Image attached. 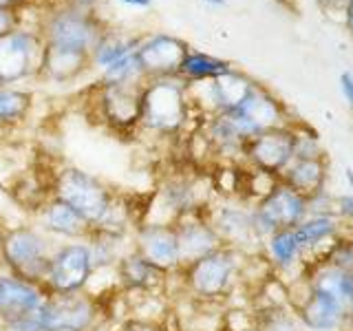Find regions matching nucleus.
<instances>
[{
	"label": "nucleus",
	"mask_w": 353,
	"mask_h": 331,
	"mask_svg": "<svg viewBox=\"0 0 353 331\" xmlns=\"http://www.w3.org/2000/svg\"><path fill=\"white\" fill-rule=\"evenodd\" d=\"M194 115L188 84L183 80L179 77L146 80L141 91L139 132H150L159 139L179 137Z\"/></svg>",
	"instance_id": "1"
},
{
	"label": "nucleus",
	"mask_w": 353,
	"mask_h": 331,
	"mask_svg": "<svg viewBox=\"0 0 353 331\" xmlns=\"http://www.w3.org/2000/svg\"><path fill=\"white\" fill-rule=\"evenodd\" d=\"M55 241L36 223L3 225L0 230V268L22 281L47 283Z\"/></svg>",
	"instance_id": "2"
},
{
	"label": "nucleus",
	"mask_w": 353,
	"mask_h": 331,
	"mask_svg": "<svg viewBox=\"0 0 353 331\" xmlns=\"http://www.w3.org/2000/svg\"><path fill=\"white\" fill-rule=\"evenodd\" d=\"M36 29L47 47L91 53L108 27L99 20L93 7L58 0L44 9Z\"/></svg>",
	"instance_id": "3"
},
{
	"label": "nucleus",
	"mask_w": 353,
	"mask_h": 331,
	"mask_svg": "<svg viewBox=\"0 0 353 331\" xmlns=\"http://www.w3.org/2000/svg\"><path fill=\"white\" fill-rule=\"evenodd\" d=\"M51 194L69 203L93 230L106 219L119 192L104 179L77 166H62L58 172H53Z\"/></svg>",
	"instance_id": "4"
},
{
	"label": "nucleus",
	"mask_w": 353,
	"mask_h": 331,
	"mask_svg": "<svg viewBox=\"0 0 353 331\" xmlns=\"http://www.w3.org/2000/svg\"><path fill=\"white\" fill-rule=\"evenodd\" d=\"M239 272V252L234 248H219L205 257L183 265L174 272L183 292L194 301H216L230 292Z\"/></svg>",
	"instance_id": "5"
},
{
	"label": "nucleus",
	"mask_w": 353,
	"mask_h": 331,
	"mask_svg": "<svg viewBox=\"0 0 353 331\" xmlns=\"http://www.w3.org/2000/svg\"><path fill=\"white\" fill-rule=\"evenodd\" d=\"M40 320L42 331H97L104 320V303L91 290L47 294Z\"/></svg>",
	"instance_id": "6"
},
{
	"label": "nucleus",
	"mask_w": 353,
	"mask_h": 331,
	"mask_svg": "<svg viewBox=\"0 0 353 331\" xmlns=\"http://www.w3.org/2000/svg\"><path fill=\"white\" fill-rule=\"evenodd\" d=\"M44 40L38 29L16 27L0 38V86H16L40 77Z\"/></svg>",
	"instance_id": "7"
},
{
	"label": "nucleus",
	"mask_w": 353,
	"mask_h": 331,
	"mask_svg": "<svg viewBox=\"0 0 353 331\" xmlns=\"http://www.w3.org/2000/svg\"><path fill=\"white\" fill-rule=\"evenodd\" d=\"M93 274L95 268L91 261V252L86 248V241L55 243L44 290L49 294L84 292L91 285Z\"/></svg>",
	"instance_id": "8"
},
{
	"label": "nucleus",
	"mask_w": 353,
	"mask_h": 331,
	"mask_svg": "<svg viewBox=\"0 0 353 331\" xmlns=\"http://www.w3.org/2000/svg\"><path fill=\"white\" fill-rule=\"evenodd\" d=\"M307 208V197L279 181L272 188V192L259 199L256 208H252L254 230L261 239H268L276 230L296 228L305 219Z\"/></svg>",
	"instance_id": "9"
},
{
	"label": "nucleus",
	"mask_w": 353,
	"mask_h": 331,
	"mask_svg": "<svg viewBox=\"0 0 353 331\" xmlns=\"http://www.w3.org/2000/svg\"><path fill=\"white\" fill-rule=\"evenodd\" d=\"M146 82L135 84H99L95 86L97 115L115 132H139L141 91Z\"/></svg>",
	"instance_id": "10"
},
{
	"label": "nucleus",
	"mask_w": 353,
	"mask_h": 331,
	"mask_svg": "<svg viewBox=\"0 0 353 331\" xmlns=\"http://www.w3.org/2000/svg\"><path fill=\"white\" fill-rule=\"evenodd\" d=\"M188 51L190 44L181 38L170 33H150V36H141L135 58L143 80H161V77H176Z\"/></svg>",
	"instance_id": "11"
},
{
	"label": "nucleus",
	"mask_w": 353,
	"mask_h": 331,
	"mask_svg": "<svg viewBox=\"0 0 353 331\" xmlns=\"http://www.w3.org/2000/svg\"><path fill=\"white\" fill-rule=\"evenodd\" d=\"M296 157V132L292 126H281L272 130H263L254 135L245 148H243V159L252 168L263 170L281 177L283 170Z\"/></svg>",
	"instance_id": "12"
},
{
	"label": "nucleus",
	"mask_w": 353,
	"mask_h": 331,
	"mask_svg": "<svg viewBox=\"0 0 353 331\" xmlns=\"http://www.w3.org/2000/svg\"><path fill=\"white\" fill-rule=\"evenodd\" d=\"M132 248H135L141 257H146L157 268L174 274L181 268L179 257V241H176L174 223H165V221H141V223L132 230Z\"/></svg>",
	"instance_id": "13"
},
{
	"label": "nucleus",
	"mask_w": 353,
	"mask_h": 331,
	"mask_svg": "<svg viewBox=\"0 0 353 331\" xmlns=\"http://www.w3.org/2000/svg\"><path fill=\"white\" fill-rule=\"evenodd\" d=\"M47 294L49 292L42 285L22 281L0 268V331L36 314L47 301Z\"/></svg>",
	"instance_id": "14"
},
{
	"label": "nucleus",
	"mask_w": 353,
	"mask_h": 331,
	"mask_svg": "<svg viewBox=\"0 0 353 331\" xmlns=\"http://www.w3.org/2000/svg\"><path fill=\"white\" fill-rule=\"evenodd\" d=\"M113 274L121 292L137 294V296H157L159 292L165 290L168 279L172 276L170 272L150 263L146 257H141L135 248L121 257V261L115 265Z\"/></svg>",
	"instance_id": "15"
},
{
	"label": "nucleus",
	"mask_w": 353,
	"mask_h": 331,
	"mask_svg": "<svg viewBox=\"0 0 353 331\" xmlns=\"http://www.w3.org/2000/svg\"><path fill=\"white\" fill-rule=\"evenodd\" d=\"M174 230H176V241H179L181 268L205 257L210 252L223 248V241H221L216 230L208 221L205 210L179 217L174 221Z\"/></svg>",
	"instance_id": "16"
},
{
	"label": "nucleus",
	"mask_w": 353,
	"mask_h": 331,
	"mask_svg": "<svg viewBox=\"0 0 353 331\" xmlns=\"http://www.w3.org/2000/svg\"><path fill=\"white\" fill-rule=\"evenodd\" d=\"M33 223L55 243L84 241L88 237V232H91V225H88L69 203H64L58 197H51L49 201L33 214Z\"/></svg>",
	"instance_id": "17"
},
{
	"label": "nucleus",
	"mask_w": 353,
	"mask_h": 331,
	"mask_svg": "<svg viewBox=\"0 0 353 331\" xmlns=\"http://www.w3.org/2000/svg\"><path fill=\"white\" fill-rule=\"evenodd\" d=\"M234 113L254 130V135H259L263 130L287 126V121H285L287 113H285L283 102L279 97H274L268 88H263L261 84H254V88L248 93V97L243 99Z\"/></svg>",
	"instance_id": "18"
},
{
	"label": "nucleus",
	"mask_w": 353,
	"mask_h": 331,
	"mask_svg": "<svg viewBox=\"0 0 353 331\" xmlns=\"http://www.w3.org/2000/svg\"><path fill=\"white\" fill-rule=\"evenodd\" d=\"M208 221L216 230V234L223 241V245L239 250L241 245H245L250 241H261V237L254 230V219L252 210L239 208V205H221L214 212H205Z\"/></svg>",
	"instance_id": "19"
},
{
	"label": "nucleus",
	"mask_w": 353,
	"mask_h": 331,
	"mask_svg": "<svg viewBox=\"0 0 353 331\" xmlns=\"http://www.w3.org/2000/svg\"><path fill=\"white\" fill-rule=\"evenodd\" d=\"M91 66H93L91 53L47 47V44H44L40 77L53 84H71L75 80H80Z\"/></svg>",
	"instance_id": "20"
},
{
	"label": "nucleus",
	"mask_w": 353,
	"mask_h": 331,
	"mask_svg": "<svg viewBox=\"0 0 353 331\" xmlns=\"http://www.w3.org/2000/svg\"><path fill=\"white\" fill-rule=\"evenodd\" d=\"M86 241V248L91 252V261H93V268L95 272H106L115 270V265L121 261L126 252L132 250V234H115V232H106V230H99L93 228L88 232Z\"/></svg>",
	"instance_id": "21"
},
{
	"label": "nucleus",
	"mask_w": 353,
	"mask_h": 331,
	"mask_svg": "<svg viewBox=\"0 0 353 331\" xmlns=\"http://www.w3.org/2000/svg\"><path fill=\"white\" fill-rule=\"evenodd\" d=\"M325 177H327V166L323 157H303V159H294L287 166L281 174V181L309 199L323 192Z\"/></svg>",
	"instance_id": "22"
},
{
	"label": "nucleus",
	"mask_w": 353,
	"mask_h": 331,
	"mask_svg": "<svg viewBox=\"0 0 353 331\" xmlns=\"http://www.w3.org/2000/svg\"><path fill=\"white\" fill-rule=\"evenodd\" d=\"M301 316L307 327H312L316 331H331L342 323L345 307L338 301H334L331 296L312 290V294L307 296V301L301 307Z\"/></svg>",
	"instance_id": "23"
},
{
	"label": "nucleus",
	"mask_w": 353,
	"mask_h": 331,
	"mask_svg": "<svg viewBox=\"0 0 353 331\" xmlns=\"http://www.w3.org/2000/svg\"><path fill=\"white\" fill-rule=\"evenodd\" d=\"M139 40H141V36H130V33L106 29L91 51V64L95 66V69L102 71L113 62L126 58V55H130V53H135Z\"/></svg>",
	"instance_id": "24"
},
{
	"label": "nucleus",
	"mask_w": 353,
	"mask_h": 331,
	"mask_svg": "<svg viewBox=\"0 0 353 331\" xmlns=\"http://www.w3.org/2000/svg\"><path fill=\"white\" fill-rule=\"evenodd\" d=\"M232 69V64L223 58H216V55H210L203 51H194L190 49L185 53V58L179 66V73L176 77L183 80L185 84H196V82H208L214 80V77L223 75Z\"/></svg>",
	"instance_id": "25"
},
{
	"label": "nucleus",
	"mask_w": 353,
	"mask_h": 331,
	"mask_svg": "<svg viewBox=\"0 0 353 331\" xmlns=\"http://www.w3.org/2000/svg\"><path fill=\"white\" fill-rule=\"evenodd\" d=\"M314 290L331 296L342 307L353 309V272L340 265H329V268L320 270L316 274Z\"/></svg>",
	"instance_id": "26"
},
{
	"label": "nucleus",
	"mask_w": 353,
	"mask_h": 331,
	"mask_svg": "<svg viewBox=\"0 0 353 331\" xmlns=\"http://www.w3.org/2000/svg\"><path fill=\"white\" fill-rule=\"evenodd\" d=\"M265 241H268V254H270V259L276 265H281V268H290L292 263H296L298 254L303 252L294 228L276 230Z\"/></svg>",
	"instance_id": "27"
},
{
	"label": "nucleus",
	"mask_w": 353,
	"mask_h": 331,
	"mask_svg": "<svg viewBox=\"0 0 353 331\" xmlns=\"http://www.w3.org/2000/svg\"><path fill=\"white\" fill-rule=\"evenodd\" d=\"M336 219L331 217H314V219H303L301 223L294 228L298 243L301 248H309V245H316V243L329 239L331 234H336Z\"/></svg>",
	"instance_id": "28"
},
{
	"label": "nucleus",
	"mask_w": 353,
	"mask_h": 331,
	"mask_svg": "<svg viewBox=\"0 0 353 331\" xmlns=\"http://www.w3.org/2000/svg\"><path fill=\"white\" fill-rule=\"evenodd\" d=\"M135 82H146L141 75L135 53H130L126 58H121L99 71V84H135Z\"/></svg>",
	"instance_id": "29"
},
{
	"label": "nucleus",
	"mask_w": 353,
	"mask_h": 331,
	"mask_svg": "<svg viewBox=\"0 0 353 331\" xmlns=\"http://www.w3.org/2000/svg\"><path fill=\"white\" fill-rule=\"evenodd\" d=\"M20 25H22L20 11H11V9H3V7H0V38H3L5 33L14 31Z\"/></svg>",
	"instance_id": "30"
},
{
	"label": "nucleus",
	"mask_w": 353,
	"mask_h": 331,
	"mask_svg": "<svg viewBox=\"0 0 353 331\" xmlns=\"http://www.w3.org/2000/svg\"><path fill=\"white\" fill-rule=\"evenodd\" d=\"M261 331H296V327L287 316L276 314V316H270L268 320H265V323L261 325Z\"/></svg>",
	"instance_id": "31"
},
{
	"label": "nucleus",
	"mask_w": 353,
	"mask_h": 331,
	"mask_svg": "<svg viewBox=\"0 0 353 331\" xmlns=\"http://www.w3.org/2000/svg\"><path fill=\"white\" fill-rule=\"evenodd\" d=\"M340 88H342V95H345V99L353 110V73L345 71L340 75Z\"/></svg>",
	"instance_id": "32"
},
{
	"label": "nucleus",
	"mask_w": 353,
	"mask_h": 331,
	"mask_svg": "<svg viewBox=\"0 0 353 331\" xmlns=\"http://www.w3.org/2000/svg\"><path fill=\"white\" fill-rule=\"evenodd\" d=\"M347 3H349V0H316V5L320 9L329 11V14H342L345 7H347Z\"/></svg>",
	"instance_id": "33"
},
{
	"label": "nucleus",
	"mask_w": 353,
	"mask_h": 331,
	"mask_svg": "<svg viewBox=\"0 0 353 331\" xmlns=\"http://www.w3.org/2000/svg\"><path fill=\"white\" fill-rule=\"evenodd\" d=\"M121 331H161L159 325H154L152 320H132Z\"/></svg>",
	"instance_id": "34"
},
{
	"label": "nucleus",
	"mask_w": 353,
	"mask_h": 331,
	"mask_svg": "<svg viewBox=\"0 0 353 331\" xmlns=\"http://www.w3.org/2000/svg\"><path fill=\"white\" fill-rule=\"evenodd\" d=\"M338 214L353 217V197H340L338 199Z\"/></svg>",
	"instance_id": "35"
},
{
	"label": "nucleus",
	"mask_w": 353,
	"mask_h": 331,
	"mask_svg": "<svg viewBox=\"0 0 353 331\" xmlns=\"http://www.w3.org/2000/svg\"><path fill=\"white\" fill-rule=\"evenodd\" d=\"M31 0H0V7L11 9V11H20L22 7H27Z\"/></svg>",
	"instance_id": "36"
},
{
	"label": "nucleus",
	"mask_w": 353,
	"mask_h": 331,
	"mask_svg": "<svg viewBox=\"0 0 353 331\" xmlns=\"http://www.w3.org/2000/svg\"><path fill=\"white\" fill-rule=\"evenodd\" d=\"M342 16H345V25H347L349 33L353 36V0H349V3H347L345 11H342Z\"/></svg>",
	"instance_id": "37"
},
{
	"label": "nucleus",
	"mask_w": 353,
	"mask_h": 331,
	"mask_svg": "<svg viewBox=\"0 0 353 331\" xmlns=\"http://www.w3.org/2000/svg\"><path fill=\"white\" fill-rule=\"evenodd\" d=\"M119 3H124L128 7H135V9H146L152 5V0H119Z\"/></svg>",
	"instance_id": "38"
},
{
	"label": "nucleus",
	"mask_w": 353,
	"mask_h": 331,
	"mask_svg": "<svg viewBox=\"0 0 353 331\" xmlns=\"http://www.w3.org/2000/svg\"><path fill=\"white\" fill-rule=\"evenodd\" d=\"M203 3L212 7H225V0H203Z\"/></svg>",
	"instance_id": "39"
},
{
	"label": "nucleus",
	"mask_w": 353,
	"mask_h": 331,
	"mask_svg": "<svg viewBox=\"0 0 353 331\" xmlns=\"http://www.w3.org/2000/svg\"><path fill=\"white\" fill-rule=\"evenodd\" d=\"M69 3H75V5H86V7H93L95 0H69Z\"/></svg>",
	"instance_id": "40"
},
{
	"label": "nucleus",
	"mask_w": 353,
	"mask_h": 331,
	"mask_svg": "<svg viewBox=\"0 0 353 331\" xmlns=\"http://www.w3.org/2000/svg\"><path fill=\"white\" fill-rule=\"evenodd\" d=\"M351 252H353V245H351Z\"/></svg>",
	"instance_id": "41"
},
{
	"label": "nucleus",
	"mask_w": 353,
	"mask_h": 331,
	"mask_svg": "<svg viewBox=\"0 0 353 331\" xmlns=\"http://www.w3.org/2000/svg\"><path fill=\"white\" fill-rule=\"evenodd\" d=\"M0 230H3V225H0Z\"/></svg>",
	"instance_id": "42"
}]
</instances>
